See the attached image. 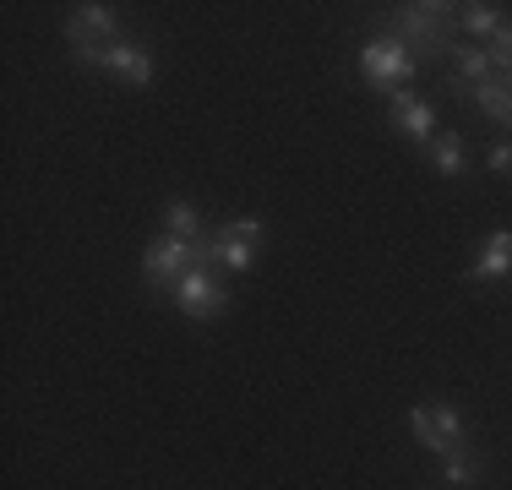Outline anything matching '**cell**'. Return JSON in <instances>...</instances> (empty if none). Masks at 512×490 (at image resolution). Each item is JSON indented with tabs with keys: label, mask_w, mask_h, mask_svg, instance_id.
Returning a JSON list of instances; mask_svg holds the SVG:
<instances>
[{
	"label": "cell",
	"mask_w": 512,
	"mask_h": 490,
	"mask_svg": "<svg viewBox=\"0 0 512 490\" xmlns=\"http://www.w3.org/2000/svg\"><path fill=\"white\" fill-rule=\"evenodd\" d=\"M382 33H393L398 44L409 49L420 66H436L458 49L463 33V6H447V0H414V6H387Z\"/></svg>",
	"instance_id": "obj_1"
},
{
	"label": "cell",
	"mask_w": 512,
	"mask_h": 490,
	"mask_svg": "<svg viewBox=\"0 0 512 490\" xmlns=\"http://www.w3.org/2000/svg\"><path fill=\"white\" fill-rule=\"evenodd\" d=\"M197 267H218L213 262V240H175V235H158L142 251V284L148 294H175V284Z\"/></svg>",
	"instance_id": "obj_2"
},
{
	"label": "cell",
	"mask_w": 512,
	"mask_h": 490,
	"mask_svg": "<svg viewBox=\"0 0 512 490\" xmlns=\"http://www.w3.org/2000/svg\"><path fill=\"white\" fill-rule=\"evenodd\" d=\"M414 71H420V60H414L409 49L393 39V33H376V39H365V49H360V77L371 82V88L398 93V88L414 77Z\"/></svg>",
	"instance_id": "obj_3"
},
{
	"label": "cell",
	"mask_w": 512,
	"mask_h": 490,
	"mask_svg": "<svg viewBox=\"0 0 512 490\" xmlns=\"http://www.w3.org/2000/svg\"><path fill=\"white\" fill-rule=\"evenodd\" d=\"M213 262L224 267V273H251V262H256V251H262V240H267V224L262 218H229L224 229H213Z\"/></svg>",
	"instance_id": "obj_4"
},
{
	"label": "cell",
	"mask_w": 512,
	"mask_h": 490,
	"mask_svg": "<svg viewBox=\"0 0 512 490\" xmlns=\"http://www.w3.org/2000/svg\"><path fill=\"white\" fill-rule=\"evenodd\" d=\"M175 311L180 316H191V322H218V316L229 311V289H224V278L213 273V267H197V273H186L175 284Z\"/></svg>",
	"instance_id": "obj_5"
},
{
	"label": "cell",
	"mask_w": 512,
	"mask_h": 490,
	"mask_svg": "<svg viewBox=\"0 0 512 490\" xmlns=\"http://www.w3.org/2000/svg\"><path fill=\"white\" fill-rule=\"evenodd\" d=\"M409 431L431 458H447V452L463 447V420H458V409H447V403H414Z\"/></svg>",
	"instance_id": "obj_6"
},
{
	"label": "cell",
	"mask_w": 512,
	"mask_h": 490,
	"mask_svg": "<svg viewBox=\"0 0 512 490\" xmlns=\"http://www.w3.org/2000/svg\"><path fill=\"white\" fill-rule=\"evenodd\" d=\"M115 39H120L115 6L88 0V6H71V11H66V44H71V49H82V44H115Z\"/></svg>",
	"instance_id": "obj_7"
},
{
	"label": "cell",
	"mask_w": 512,
	"mask_h": 490,
	"mask_svg": "<svg viewBox=\"0 0 512 490\" xmlns=\"http://www.w3.org/2000/svg\"><path fill=\"white\" fill-rule=\"evenodd\" d=\"M387 120H393V131H404L409 142H431L436 137V109L425 104L414 88H398V93H387Z\"/></svg>",
	"instance_id": "obj_8"
},
{
	"label": "cell",
	"mask_w": 512,
	"mask_h": 490,
	"mask_svg": "<svg viewBox=\"0 0 512 490\" xmlns=\"http://www.w3.org/2000/svg\"><path fill=\"white\" fill-rule=\"evenodd\" d=\"M104 71L109 77H126L131 88H148L153 82V55L137 39H115V44H104Z\"/></svg>",
	"instance_id": "obj_9"
},
{
	"label": "cell",
	"mask_w": 512,
	"mask_h": 490,
	"mask_svg": "<svg viewBox=\"0 0 512 490\" xmlns=\"http://www.w3.org/2000/svg\"><path fill=\"white\" fill-rule=\"evenodd\" d=\"M512 278V229H491L469 267V284H502Z\"/></svg>",
	"instance_id": "obj_10"
},
{
	"label": "cell",
	"mask_w": 512,
	"mask_h": 490,
	"mask_svg": "<svg viewBox=\"0 0 512 490\" xmlns=\"http://www.w3.org/2000/svg\"><path fill=\"white\" fill-rule=\"evenodd\" d=\"M485 77H496L491 49H485V44H458V49H453V71H447V88H453V93H469V88H480Z\"/></svg>",
	"instance_id": "obj_11"
},
{
	"label": "cell",
	"mask_w": 512,
	"mask_h": 490,
	"mask_svg": "<svg viewBox=\"0 0 512 490\" xmlns=\"http://www.w3.org/2000/svg\"><path fill=\"white\" fill-rule=\"evenodd\" d=\"M420 153L431 158V169H436L442 180H458L463 169H469V147H463V137H458V131H436V137L425 142Z\"/></svg>",
	"instance_id": "obj_12"
},
{
	"label": "cell",
	"mask_w": 512,
	"mask_h": 490,
	"mask_svg": "<svg viewBox=\"0 0 512 490\" xmlns=\"http://www.w3.org/2000/svg\"><path fill=\"white\" fill-rule=\"evenodd\" d=\"M469 98L480 104L485 120H496V126L512 131V77H502V71H496V77H485L480 88H469Z\"/></svg>",
	"instance_id": "obj_13"
},
{
	"label": "cell",
	"mask_w": 512,
	"mask_h": 490,
	"mask_svg": "<svg viewBox=\"0 0 512 490\" xmlns=\"http://www.w3.org/2000/svg\"><path fill=\"white\" fill-rule=\"evenodd\" d=\"M158 218H164V235H175V240H207V218H202V207H197V202H186V196H169Z\"/></svg>",
	"instance_id": "obj_14"
},
{
	"label": "cell",
	"mask_w": 512,
	"mask_h": 490,
	"mask_svg": "<svg viewBox=\"0 0 512 490\" xmlns=\"http://www.w3.org/2000/svg\"><path fill=\"white\" fill-rule=\"evenodd\" d=\"M442 480L453 485V490H474V485L485 480V458L469 447V441H463L458 452H447V458H442Z\"/></svg>",
	"instance_id": "obj_15"
},
{
	"label": "cell",
	"mask_w": 512,
	"mask_h": 490,
	"mask_svg": "<svg viewBox=\"0 0 512 490\" xmlns=\"http://www.w3.org/2000/svg\"><path fill=\"white\" fill-rule=\"evenodd\" d=\"M502 22H507L502 6H491V0H469V6H463V28H469V33H485V39H491Z\"/></svg>",
	"instance_id": "obj_16"
},
{
	"label": "cell",
	"mask_w": 512,
	"mask_h": 490,
	"mask_svg": "<svg viewBox=\"0 0 512 490\" xmlns=\"http://www.w3.org/2000/svg\"><path fill=\"white\" fill-rule=\"evenodd\" d=\"M485 49H491V66L507 77V71H512V17H507L502 28L491 33V44H485Z\"/></svg>",
	"instance_id": "obj_17"
},
{
	"label": "cell",
	"mask_w": 512,
	"mask_h": 490,
	"mask_svg": "<svg viewBox=\"0 0 512 490\" xmlns=\"http://www.w3.org/2000/svg\"><path fill=\"white\" fill-rule=\"evenodd\" d=\"M485 169H491V175H512V137L491 142V153H485Z\"/></svg>",
	"instance_id": "obj_18"
},
{
	"label": "cell",
	"mask_w": 512,
	"mask_h": 490,
	"mask_svg": "<svg viewBox=\"0 0 512 490\" xmlns=\"http://www.w3.org/2000/svg\"><path fill=\"white\" fill-rule=\"evenodd\" d=\"M507 77H512V71H507Z\"/></svg>",
	"instance_id": "obj_19"
}]
</instances>
